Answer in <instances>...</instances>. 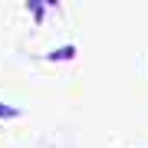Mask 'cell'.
Segmentation results:
<instances>
[{"mask_svg":"<svg viewBox=\"0 0 148 148\" xmlns=\"http://www.w3.org/2000/svg\"><path fill=\"white\" fill-rule=\"evenodd\" d=\"M20 115V109H13V106H7V102H0V119H16Z\"/></svg>","mask_w":148,"mask_h":148,"instance_id":"6da1fadb","label":"cell"},{"mask_svg":"<svg viewBox=\"0 0 148 148\" xmlns=\"http://www.w3.org/2000/svg\"><path fill=\"white\" fill-rule=\"evenodd\" d=\"M73 53H76V49H73V46H66V49H56V53H49V59H69Z\"/></svg>","mask_w":148,"mask_h":148,"instance_id":"7a4b0ae2","label":"cell"},{"mask_svg":"<svg viewBox=\"0 0 148 148\" xmlns=\"http://www.w3.org/2000/svg\"><path fill=\"white\" fill-rule=\"evenodd\" d=\"M30 10H33V16L40 20V16H43V3H30Z\"/></svg>","mask_w":148,"mask_h":148,"instance_id":"3957f363","label":"cell"}]
</instances>
